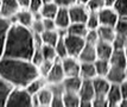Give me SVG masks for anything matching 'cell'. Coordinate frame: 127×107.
<instances>
[{"instance_id":"1","label":"cell","mask_w":127,"mask_h":107,"mask_svg":"<svg viewBox=\"0 0 127 107\" xmlns=\"http://www.w3.org/2000/svg\"><path fill=\"white\" fill-rule=\"evenodd\" d=\"M39 75L38 67L30 60L1 57L0 58V77L12 87H26Z\"/></svg>"},{"instance_id":"2","label":"cell","mask_w":127,"mask_h":107,"mask_svg":"<svg viewBox=\"0 0 127 107\" xmlns=\"http://www.w3.org/2000/svg\"><path fill=\"white\" fill-rule=\"evenodd\" d=\"M36 46L33 43V32L30 28L23 26L18 23H12L7 32L2 57L30 60Z\"/></svg>"},{"instance_id":"3","label":"cell","mask_w":127,"mask_h":107,"mask_svg":"<svg viewBox=\"0 0 127 107\" xmlns=\"http://www.w3.org/2000/svg\"><path fill=\"white\" fill-rule=\"evenodd\" d=\"M5 107H32V95L25 87H13L7 96Z\"/></svg>"},{"instance_id":"4","label":"cell","mask_w":127,"mask_h":107,"mask_svg":"<svg viewBox=\"0 0 127 107\" xmlns=\"http://www.w3.org/2000/svg\"><path fill=\"white\" fill-rule=\"evenodd\" d=\"M63 38H64V43H65V46H66L68 56L78 57L80 52L83 49V46L86 45V39L83 37L70 35V34L64 35Z\"/></svg>"},{"instance_id":"5","label":"cell","mask_w":127,"mask_h":107,"mask_svg":"<svg viewBox=\"0 0 127 107\" xmlns=\"http://www.w3.org/2000/svg\"><path fill=\"white\" fill-rule=\"evenodd\" d=\"M78 94L81 98L80 107H93V100L95 98L93 80H83L82 86L78 90Z\"/></svg>"},{"instance_id":"6","label":"cell","mask_w":127,"mask_h":107,"mask_svg":"<svg viewBox=\"0 0 127 107\" xmlns=\"http://www.w3.org/2000/svg\"><path fill=\"white\" fill-rule=\"evenodd\" d=\"M64 79H65V73H64V69L62 67L61 58H58V60H56L54 62L52 68L50 69L48 75L45 76V81H46V83L54 86V85H61Z\"/></svg>"},{"instance_id":"7","label":"cell","mask_w":127,"mask_h":107,"mask_svg":"<svg viewBox=\"0 0 127 107\" xmlns=\"http://www.w3.org/2000/svg\"><path fill=\"white\" fill-rule=\"evenodd\" d=\"M99 12V19L100 25H105V26H115V24L119 20V14L113 7L105 6L103 8H101Z\"/></svg>"},{"instance_id":"8","label":"cell","mask_w":127,"mask_h":107,"mask_svg":"<svg viewBox=\"0 0 127 107\" xmlns=\"http://www.w3.org/2000/svg\"><path fill=\"white\" fill-rule=\"evenodd\" d=\"M69 8V14H70V20L71 23H84L87 22V18L89 16V8L87 5L82 4H75V5L68 7Z\"/></svg>"},{"instance_id":"9","label":"cell","mask_w":127,"mask_h":107,"mask_svg":"<svg viewBox=\"0 0 127 107\" xmlns=\"http://www.w3.org/2000/svg\"><path fill=\"white\" fill-rule=\"evenodd\" d=\"M55 23L57 30L60 31L62 36L66 35V29L69 28V25L71 24L70 20V14H69V8L68 7H60L58 12L55 17Z\"/></svg>"},{"instance_id":"10","label":"cell","mask_w":127,"mask_h":107,"mask_svg":"<svg viewBox=\"0 0 127 107\" xmlns=\"http://www.w3.org/2000/svg\"><path fill=\"white\" fill-rule=\"evenodd\" d=\"M62 67L64 69L65 76H75V75H80V67H81V62L78 61L77 57L72 56H66L61 60Z\"/></svg>"},{"instance_id":"11","label":"cell","mask_w":127,"mask_h":107,"mask_svg":"<svg viewBox=\"0 0 127 107\" xmlns=\"http://www.w3.org/2000/svg\"><path fill=\"white\" fill-rule=\"evenodd\" d=\"M20 5L17 0H1L0 6V16L11 20L18 12L20 11Z\"/></svg>"},{"instance_id":"12","label":"cell","mask_w":127,"mask_h":107,"mask_svg":"<svg viewBox=\"0 0 127 107\" xmlns=\"http://www.w3.org/2000/svg\"><path fill=\"white\" fill-rule=\"evenodd\" d=\"M107 101H108V107H119L120 102L122 100V93L120 85L116 83H111L109 90L107 93Z\"/></svg>"},{"instance_id":"13","label":"cell","mask_w":127,"mask_h":107,"mask_svg":"<svg viewBox=\"0 0 127 107\" xmlns=\"http://www.w3.org/2000/svg\"><path fill=\"white\" fill-rule=\"evenodd\" d=\"M33 19H34V14L29 8H20V11L12 18L11 22L18 23L23 26H26V28H31Z\"/></svg>"},{"instance_id":"14","label":"cell","mask_w":127,"mask_h":107,"mask_svg":"<svg viewBox=\"0 0 127 107\" xmlns=\"http://www.w3.org/2000/svg\"><path fill=\"white\" fill-rule=\"evenodd\" d=\"M107 80L111 82V83H116V85H120L121 82H124L126 77V68H120V67H114L111 66L109 68V71L106 75Z\"/></svg>"},{"instance_id":"15","label":"cell","mask_w":127,"mask_h":107,"mask_svg":"<svg viewBox=\"0 0 127 107\" xmlns=\"http://www.w3.org/2000/svg\"><path fill=\"white\" fill-rule=\"evenodd\" d=\"M93 86L95 89V96H106L111 87V82L106 76H96L93 79Z\"/></svg>"},{"instance_id":"16","label":"cell","mask_w":127,"mask_h":107,"mask_svg":"<svg viewBox=\"0 0 127 107\" xmlns=\"http://www.w3.org/2000/svg\"><path fill=\"white\" fill-rule=\"evenodd\" d=\"M83 79L80 75H75V76H65V79L62 82V87L63 90L66 92H77L80 90L81 86H82Z\"/></svg>"},{"instance_id":"17","label":"cell","mask_w":127,"mask_h":107,"mask_svg":"<svg viewBox=\"0 0 127 107\" xmlns=\"http://www.w3.org/2000/svg\"><path fill=\"white\" fill-rule=\"evenodd\" d=\"M78 61L80 62H95L97 60V54H96V48L93 44H88L83 46L82 51L78 55Z\"/></svg>"},{"instance_id":"18","label":"cell","mask_w":127,"mask_h":107,"mask_svg":"<svg viewBox=\"0 0 127 107\" xmlns=\"http://www.w3.org/2000/svg\"><path fill=\"white\" fill-rule=\"evenodd\" d=\"M11 24H12V22L10 19L0 16V58L4 56L6 37H7V32H8V30H10Z\"/></svg>"},{"instance_id":"19","label":"cell","mask_w":127,"mask_h":107,"mask_svg":"<svg viewBox=\"0 0 127 107\" xmlns=\"http://www.w3.org/2000/svg\"><path fill=\"white\" fill-rule=\"evenodd\" d=\"M96 54H97V58H102V60H109L114 51L113 44L109 42H105V40H99L96 45Z\"/></svg>"},{"instance_id":"20","label":"cell","mask_w":127,"mask_h":107,"mask_svg":"<svg viewBox=\"0 0 127 107\" xmlns=\"http://www.w3.org/2000/svg\"><path fill=\"white\" fill-rule=\"evenodd\" d=\"M40 102V107H51L54 100V89L50 87H44L37 93Z\"/></svg>"},{"instance_id":"21","label":"cell","mask_w":127,"mask_h":107,"mask_svg":"<svg viewBox=\"0 0 127 107\" xmlns=\"http://www.w3.org/2000/svg\"><path fill=\"white\" fill-rule=\"evenodd\" d=\"M80 76L83 80H93L97 76L94 62H81L80 67Z\"/></svg>"},{"instance_id":"22","label":"cell","mask_w":127,"mask_h":107,"mask_svg":"<svg viewBox=\"0 0 127 107\" xmlns=\"http://www.w3.org/2000/svg\"><path fill=\"white\" fill-rule=\"evenodd\" d=\"M63 102L64 107H80L81 98L77 92H66L63 90Z\"/></svg>"},{"instance_id":"23","label":"cell","mask_w":127,"mask_h":107,"mask_svg":"<svg viewBox=\"0 0 127 107\" xmlns=\"http://www.w3.org/2000/svg\"><path fill=\"white\" fill-rule=\"evenodd\" d=\"M109 62H111V66H114V67L126 68L127 58L126 55H125V50H116V49H114L111 58H109Z\"/></svg>"},{"instance_id":"24","label":"cell","mask_w":127,"mask_h":107,"mask_svg":"<svg viewBox=\"0 0 127 107\" xmlns=\"http://www.w3.org/2000/svg\"><path fill=\"white\" fill-rule=\"evenodd\" d=\"M97 34H99L100 40H105L112 43L116 36V31L113 26H105V25H100L97 29Z\"/></svg>"},{"instance_id":"25","label":"cell","mask_w":127,"mask_h":107,"mask_svg":"<svg viewBox=\"0 0 127 107\" xmlns=\"http://www.w3.org/2000/svg\"><path fill=\"white\" fill-rule=\"evenodd\" d=\"M40 36H42V39H43L44 44L54 45V46L57 44L58 39L62 37V35L60 34L58 30H45L40 34Z\"/></svg>"},{"instance_id":"26","label":"cell","mask_w":127,"mask_h":107,"mask_svg":"<svg viewBox=\"0 0 127 107\" xmlns=\"http://www.w3.org/2000/svg\"><path fill=\"white\" fill-rule=\"evenodd\" d=\"M58 6L56 5L54 1H49V2H45L43 7H42V10L39 12V14H40V17L42 18H51V19H55L56 14H57V12H58Z\"/></svg>"},{"instance_id":"27","label":"cell","mask_w":127,"mask_h":107,"mask_svg":"<svg viewBox=\"0 0 127 107\" xmlns=\"http://www.w3.org/2000/svg\"><path fill=\"white\" fill-rule=\"evenodd\" d=\"M89 29L84 23H71L69 25V28L66 29V34L75 35V36H80V37H86V35L88 32Z\"/></svg>"},{"instance_id":"28","label":"cell","mask_w":127,"mask_h":107,"mask_svg":"<svg viewBox=\"0 0 127 107\" xmlns=\"http://www.w3.org/2000/svg\"><path fill=\"white\" fill-rule=\"evenodd\" d=\"M45 82H46V81H45V79L43 76H38V77H36L34 80H32L25 88L28 89V92L31 95H33V94H37L42 88H44Z\"/></svg>"},{"instance_id":"29","label":"cell","mask_w":127,"mask_h":107,"mask_svg":"<svg viewBox=\"0 0 127 107\" xmlns=\"http://www.w3.org/2000/svg\"><path fill=\"white\" fill-rule=\"evenodd\" d=\"M12 87L8 82H6L4 79L0 77V107H5L6 106V100L7 96L10 94V92L12 90Z\"/></svg>"},{"instance_id":"30","label":"cell","mask_w":127,"mask_h":107,"mask_svg":"<svg viewBox=\"0 0 127 107\" xmlns=\"http://www.w3.org/2000/svg\"><path fill=\"white\" fill-rule=\"evenodd\" d=\"M95 69H96V74L97 76H106L108 71H109V68H111V62L109 60H102V58H97L94 62Z\"/></svg>"},{"instance_id":"31","label":"cell","mask_w":127,"mask_h":107,"mask_svg":"<svg viewBox=\"0 0 127 107\" xmlns=\"http://www.w3.org/2000/svg\"><path fill=\"white\" fill-rule=\"evenodd\" d=\"M42 54L46 61H56L58 60V56H57V52H56V49L54 45H49V44H43L42 48Z\"/></svg>"},{"instance_id":"32","label":"cell","mask_w":127,"mask_h":107,"mask_svg":"<svg viewBox=\"0 0 127 107\" xmlns=\"http://www.w3.org/2000/svg\"><path fill=\"white\" fill-rule=\"evenodd\" d=\"M86 25L89 30H97L100 26V19H99V12L97 11H90L89 16L87 18Z\"/></svg>"},{"instance_id":"33","label":"cell","mask_w":127,"mask_h":107,"mask_svg":"<svg viewBox=\"0 0 127 107\" xmlns=\"http://www.w3.org/2000/svg\"><path fill=\"white\" fill-rule=\"evenodd\" d=\"M113 48L116 50H125L127 48V36H122V35L116 34L114 40L112 42Z\"/></svg>"},{"instance_id":"34","label":"cell","mask_w":127,"mask_h":107,"mask_svg":"<svg viewBox=\"0 0 127 107\" xmlns=\"http://www.w3.org/2000/svg\"><path fill=\"white\" fill-rule=\"evenodd\" d=\"M113 8L119 14V17L127 18V0H116L113 5Z\"/></svg>"},{"instance_id":"35","label":"cell","mask_w":127,"mask_h":107,"mask_svg":"<svg viewBox=\"0 0 127 107\" xmlns=\"http://www.w3.org/2000/svg\"><path fill=\"white\" fill-rule=\"evenodd\" d=\"M55 49H56V52H57V56L58 58H64V57L68 56V51H66V46H65V43H64V38L62 36L61 38L58 39L57 44L55 45Z\"/></svg>"},{"instance_id":"36","label":"cell","mask_w":127,"mask_h":107,"mask_svg":"<svg viewBox=\"0 0 127 107\" xmlns=\"http://www.w3.org/2000/svg\"><path fill=\"white\" fill-rule=\"evenodd\" d=\"M115 29L116 34L118 35H122V36H127V18L126 17H120L118 23L115 24Z\"/></svg>"},{"instance_id":"37","label":"cell","mask_w":127,"mask_h":107,"mask_svg":"<svg viewBox=\"0 0 127 107\" xmlns=\"http://www.w3.org/2000/svg\"><path fill=\"white\" fill-rule=\"evenodd\" d=\"M84 39H86V43H88V44L96 45V43L100 40L97 30H88V32H87V35H86Z\"/></svg>"},{"instance_id":"38","label":"cell","mask_w":127,"mask_h":107,"mask_svg":"<svg viewBox=\"0 0 127 107\" xmlns=\"http://www.w3.org/2000/svg\"><path fill=\"white\" fill-rule=\"evenodd\" d=\"M45 61L44 56H43V54H42V50H40V48H37L34 52H33L32 57H31V62L36 66V67H39L42 63Z\"/></svg>"},{"instance_id":"39","label":"cell","mask_w":127,"mask_h":107,"mask_svg":"<svg viewBox=\"0 0 127 107\" xmlns=\"http://www.w3.org/2000/svg\"><path fill=\"white\" fill-rule=\"evenodd\" d=\"M43 5H44V1L43 0H30L29 10L32 12L33 14H39V12L42 10Z\"/></svg>"},{"instance_id":"40","label":"cell","mask_w":127,"mask_h":107,"mask_svg":"<svg viewBox=\"0 0 127 107\" xmlns=\"http://www.w3.org/2000/svg\"><path fill=\"white\" fill-rule=\"evenodd\" d=\"M54 62H55V61H46V60H45L44 62L38 67L39 75H40V76H43V77L45 79V76L48 75V73L50 71V69H51L52 66H54Z\"/></svg>"},{"instance_id":"41","label":"cell","mask_w":127,"mask_h":107,"mask_svg":"<svg viewBox=\"0 0 127 107\" xmlns=\"http://www.w3.org/2000/svg\"><path fill=\"white\" fill-rule=\"evenodd\" d=\"M105 6V0H89V2L87 4V7L89 8V11H100Z\"/></svg>"},{"instance_id":"42","label":"cell","mask_w":127,"mask_h":107,"mask_svg":"<svg viewBox=\"0 0 127 107\" xmlns=\"http://www.w3.org/2000/svg\"><path fill=\"white\" fill-rule=\"evenodd\" d=\"M93 107H108V101L106 96H95L93 100Z\"/></svg>"},{"instance_id":"43","label":"cell","mask_w":127,"mask_h":107,"mask_svg":"<svg viewBox=\"0 0 127 107\" xmlns=\"http://www.w3.org/2000/svg\"><path fill=\"white\" fill-rule=\"evenodd\" d=\"M58 7H70L77 2V0H52Z\"/></svg>"},{"instance_id":"44","label":"cell","mask_w":127,"mask_h":107,"mask_svg":"<svg viewBox=\"0 0 127 107\" xmlns=\"http://www.w3.org/2000/svg\"><path fill=\"white\" fill-rule=\"evenodd\" d=\"M43 23H44L45 30H57L55 19H51V18H43Z\"/></svg>"},{"instance_id":"45","label":"cell","mask_w":127,"mask_h":107,"mask_svg":"<svg viewBox=\"0 0 127 107\" xmlns=\"http://www.w3.org/2000/svg\"><path fill=\"white\" fill-rule=\"evenodd\" d=\"M120 88L122 93V99H127V79L120 83Z\"/></svg>"},{"instance_id":"46","label":"cell","mask_w":127,"mask_h":107,"mask_svg":"<svg viewBox=\"0 0 127 107\" xmlns=\"http://www.w3.org/2000/svg\"><path fill=\"white\" fill-rule=\"evenodd\" d=\"M32 107H40V102H39L37 94H33L32 95Z\"/></svg>"},{"instance_id":"47","label":"cell","mask_w":127,"mask_h":107,"mask_svg":"<svg viewBox=\"0 0 127 107\" xmlns=\"http://www.w3.org/2000/svg\"><path fill=\"white\" fill-rule=\"evenodd\" d=\"M18 4L20 5L22 8H29V5H30V0H17Z\"/></svg>"},{"instance_id":"48","label":"cell","mask_w":127,"mask_h":107,"mask_svg":"<svg viewBox=\"0 0 127 107\" xmlns=\"http://www.w3.org/2000/svg\"><path fill=\"white\" fill-rule=\"evenodd\" d=\"M116 0H105L106 2V6H109V7H113V5L115 4Z\"/></svg>"},{"instance_id":"49","label":"cell","mask_w":127,"mask_h":107,"mask_svg":"<svg viewBox=\"0 0 127 107\" xmlns=\"http://www.w3.org/2000/svg\"><path fill=\"white\" fill-rule=\"evenodd\" d=\"M119 107H127V99H122Z\"/></svg>"},{"instance_id":"50","label":"cell","mask_w":127,"mask_h":107,"mask_svg":"<svg viewBox=\"0 0 127 107\" xmlns=\"http://www.w3.org/2000/svg\"><path fill=\"white\" fill-rule=\"evenodd\" d=\"M89 0H77V4H82V5H87Z\"/></svg>"},{"instance_id":"51","label":"cell","mask_w":127,"mask_h":107,"mask_svg":"<svg viewBox=\"0 0 127 107\" xmlns=\"http://www.w3.org/2000/svg\"><path fill=\"white\" fill-rule=\"evenodd\" d=\"M125 55H126V58H127V48L125 49Z\"/></svg>"},{"instance_id":"52","label":"cell","mask_w":127,"mask_h":107,"mask_svg":"<svg viewBox=\"0 0 127 107\" xmlns=\"http://www.w3.org/2000/svg\"><path fill=\"white\" fill-rule=\"evenodd\" d=\"M0 6H1V0H0Z\"/></svg>"}]
</instances>
